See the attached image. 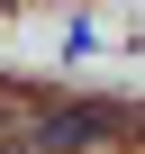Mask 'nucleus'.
Segmentation results:
<instances>
[{"instance_id": "nucleus-1", "label": "nucleus", "mask_w": 145, "mask_h": 154, "mask_svg": "<svg viewBox=\"0 0 145 154\" xmlns=\"http://www.w3.org/2000/svg\"><path fill=\"white\" fill-rule=\"evenodd\" d=\"M91 136H109V109H72V118H45L36 127V145H54V154L63 145H91Z\"/></svg>"}]
</instances>
